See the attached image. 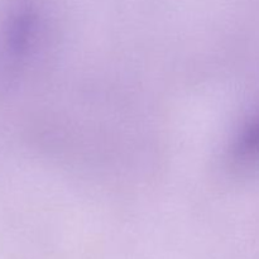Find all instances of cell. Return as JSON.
I'll list each match as a JSON object with an SVG mask.
<instances>
[{"label": "cell", "mask_w": 259, "mask_h": 259, "mask_svg": "<svg viewBox=\"0 0 259 259\" xmlns=\"http://www.w3.org/2000/svg\"><path fill=\"white\" fill-rule=\"evenodd\" d=\"M233 168L248 176L259 175V108L238 132L230 149Z\"/></svg>", "instance_id": "6da1fadb"}]
</instances>
